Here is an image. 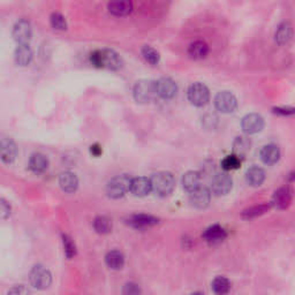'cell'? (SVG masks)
<instances>
[{"label": "cell", "mask_w": 295, "mask_h": 295, "mask_svg": "<svg viewBox=\"0 0 295 295\" xmlns=\"http://www.w3.org/2000/svg\"><path fill=\"white\" fill-rule=\"evenodd\" d=\"M90 63L97 68L110 71H118L122 67V59L115 51L103 49L90 54Z\"/></svg>", "instance_id": "1"}, {"label": "cell", "mask_w": 295, "mask_h": 295, "mask_svg": "<svg viewBox=\"0 0 295 295\" xmlns=\"http://www.w3.org/2000/svg\"><path fill=\"white\" fill-rule=\"evenodd\" d=\"M151 188L157 195L165 197L172 194L176 188V179L170 172H158L153 174L151 179Z\"/></svg>", "instance_id": "2"}, {"label": "cell", "mask_w": 295, "mask_h": 295, "mask_svg": "<svg viewBox=\"0 0 295 295\" xmlns=\"http://www.w3.org/2000/svg\"><path fill=\"white\" fill-rule=\"evenodd\" d=\"M133 95L137 103L146 104V103L153 102L157 97H158L156 82L151 80L137 81L135 85H134Z\"/></svg>", "instance_id": "3"}, {"label": "cell", "mask_w": 295, "mask_h": 295, "mask_svg": "<svg viewBox=\"0 0 295 295\" xmlns=\"http://www.w3.org/2000/svg\"><path fill=\"white\" fill-rule=\"evenodd\" d=\"M130 181L132 179L127 174H120V176L114 177L109 181L108 186H106V194L109 197L114 198V200L125 196L127 191H129Z\"/></svg>", "instance_id": "4"}, {"label": "cell", "mask_w": 295, "mask_h": 295, "mask_svg": "<svg viewBox=\"0 0 295 295\" xmlns=\"http://www.w3.org/2000/svg\"><path fill=\"white\" fill-rule=\"evenodd\" d=\"M29 279L33 287L44 291L46 288H49L51 283H52V274H51L49 269L38 264V265H35L33 267Z\"/></svg>", "instance_id": "5"}, {"label": "cell", "mask_w": 295, "mask_h": 295, "mask_svg": "<svg viewBox=\"0 0 295 295\" xmlns=\"http://www.w3.org/2000/svg\"><path fill=\"white\" fill-rule=\"evenodd\" d=\"M188 99L191 104L195 106H204L210 99V91H209L208 87L203 83L196 82L193 83L188 89Z\"/></svg>", "instance_id": "6"}, {"label": "cell", "mask_w": 295, "mask_h": 295, "mask_svg": "<svg viewBox=\"0 0 295 295\" xmlns=\"http://www.w3.org/2000/svg\"><path fill=\"white\" fill-rule=\"evenodd\" d=\"M13 38L15 42L21 45V44H29L30 39L33 37V28L28 20H19L13 27Z\"/></svg>", "instance_id": "7"}, {"label": "cell", "mask_w": 295, "mask_h": 295, "mask_svg": "<svg viewBox=\"0 0 295 295\" xmlns=\"http://www.w3.org/2000/svg\"><path fill=\"white\" fill-rule=\"evenodd\" d=\"M216 109L221 113H232L238 106L235 96L229 91H221L215 98Z\"/></svg>", "instance_id": "8"}, {"label": "cell", "mask_w": 295, "mask_h": 295, "mask_svg": "<svg viewBox=\"0 0 295 295\" xmlns=\"http://www.w3.org/2000/svg\"><path fill=\"white\" fill-rule=\"evenodd\" d=\"M233 180L232 178L226 173L217 174L212 178L211 181V193L217 195V196H221V195H226L229 193V190L232 189Z\"/></svg>", "instance_id": "9"}, {"label": "cell", "mask_w": 295, "mask_h": 295, "mask_svg": "<svg viewBox=\"0 0 295 295\" xmlns=\"http://www.w3.org/2000/svg\"><path fill=\"white\" fill-rule=\"evenodd\" d=\"M241 127L246 134H257L264 128V119L258 113H249L241 121Z\"/></svg>", "instance_id": "10"}, {"label": "cell", "mask_w": 295, "mask_h": 295, "mask_svg": "<svg viewBox=\"0 0 295 295\" xmlns=\"http://www.w3.org/2000/svg\"><path fill=\"white\" fill-rule=\"evenodd\" d=\"M18 156V147L15 142L8 137L0 140V159L5 164H12L15 162Z\"/></svg>", "instance_id": "11"}, {"label": "cell", "mask_w": 295, "mask_h": 295, "mask_svg": "<svg viewBox=\"0 0 295 295\" xmlns=\"http://www.w3.org/2000/svg\"><path fill=\"white\" fill-rule=\"evenodd\" d=\"M156 85L158 97H162L164 99H172L178 94V85L170 77H162L159 81L156 82Z\"/></svg>", "instance_id": "12"}, {"label": "cell", "mask_w": 295, "mask_h": 295, "mask_svg": "<svg viewBox=\"0 0 295 295\" xmlns=\"http://www.w3.org/2000/svg\"><path fill=\"white\" fill-rule=\"evenodd\" d=\"M151 190H152L151 181H150V179H148V178L139 177V178H134V179H132V181H130L129 191L134 195V196H139V197L147 196V195L150 194V191Z\"/></svg>", "instance_id": "13"}, {"label": "cell", "mask_w": 295, "mask_h": 295, "mask_svg": "<svg viewBox=\"0 0 295 295\" xmlns=\"http://www.w3.org/2000/svg\"><path fill=\"white\" fill-rule=\"evenodd\" d=\"M159 219L153 217V216L140 214V215H133L127 219V224L132 226L134 228H147L151 227L158 224Z\"/></svg>", "instance_id": "14"}, {"label": "cell", "mask_w": 295, "mask_h": 295, "mask_svg": "<svg viewBox=\"0 0 295 295\" xmlns=\"http://www.w3.org/2000/svg\"><path fill=\"white\" fill-rule=\"evenodd\" d=\"M190 203L193 207L197 209L207 208L211 201V193L208 188L200 187L193 193H190Z\"/></svg>", "instance_id": "15"}, {"label": "cell", "mask_w": 295, "mask_h": 295, "mask_svg": "<svg viewBox=\"0 0 295 295\" xmlns=\"http://www.w3.org/2000/svg\"><path fill=\"white\" fill-rule=\"evenodd\" d=\"M292 203V191L290 188L283 187L279 188L272 197V205H274L279 210L288 208Z\"/></svg>", "instance_id": "16"}, {"label": "cell", "mask_w": 295, "mask_h": 295, "mask_svg": "<svg viewBox=\"0 0 295 295\" xmlns=\"http://www.w3.org/2000/svg\"><path fill=\"white\" fill-rule=\"evenodd\" d=\"M59 186L65 193H74L78 188V179L76 174L70 171L63 172L59 177Z\"/></svg>", "instance_id": "17"}, {"label": "cell", "mask_w": 295, "mask_h": 295, "mask_svg": "<svg viewBox=\"0 0 295 295\" xmlns=\"http://www.w3.org/2000/svg\"><path fill=\"white\" fill-rule=\"evenodd\" d=\"M33 56V50L29 44H21V45H18L15 50V63L18 64L19 66H28V65L32 63Z\"/></svg>", "instance_id": "18"}, {"label": "cell", "mask_w": 295, "mask_h": 295, "mask_svg": "<svg viewBox=\"0 0 295 295\" xmlns=\"http://www.w3.org/2000/svg\"><path fill=\"white\" fill-rule=\"evenodd\" d=\"M280 158V150L276 144H267L260 150V159L266 165H273Z\"/></svg>", "instance_id": "19"}, {"label": "cell", "mask_w": 295, "mask_h": 295, "mask_svg": "<svg viewBox=\"0 0 295 295\" xmlns=\"http://www.w3.org/2000/svg\"><path fill=\"white\" fill-rule=\"evenodd\" d=\"M29 169L35 174H42L49 169V159L43 153H34L30 157L29 160Z\"/></svg>", "instance_id": "20"}, {"label": "cell", "mask_w": 295, "mask_h": 295, "mask_svg": "<svg viewBox=\"0 0 295 295\" xmlns=\"http://www.w3.org/2000/svg\"><path fill=\"white\" fill-rule=\"evenodd\" d=\"M203 239L209 243H217L224 240L227 236V233L221 226L212 225L208 227L203 233Z\"/></svg>", "instance_id": "21"}, {"label": "cell", "mask_w": 295, "mask_h": 295, "mask_svg": "<svg viewBox=\"0 0 295 295\" xmlns=\"http://www.w3.org/2000/svg\"><path fill=\"white\" fill-rule=\"evenodd\" d=\"M201 180L202 177L200 172L189 171L183 178V186L187 191L193 193L194 190H196L197 188L201 187Z\"/></svg>", "instance_id": "22"}, {"label": "cell", "mask_w": 295, "mask_h": 295, "mask_svg": "<svg viewBox=\"0 0 295 295\" xmlns=\"http://www.w3.org/2000/svg\"><path fill=\"white\" fill-rule=\"evenodd\" d=\"M247 183L253 187H258L264 183L265 180V172L263 169H260L258 166H253L247 171L246 174Z\"/></svg>", "instance_id": "23"}, {"label": "cell", "mask_w": 295, "mask_h": 295, "mask_svg": "<svg viewBox=\"0 0 295 295\" xmlns=\"http://www.w3.org/2000/svg\"><path fill=\"white\" fill-rule=\"evenodd\" d=\"M293 36V29L288 22H284L278 27L276 34H274V39L279 45H285L292 39Z\"/></svg>", "instance_id": "24"}, {"label": "cell", "mask_w": 295, "mask_h": 295, "mask_svg": "<svg viewBox=\"0 0 295 295\" xmlns=\"http://www.w3.org/2000/svg\"><path fill=\"white\" fill-rule=\"evenodd\" d=\"M108 8L113 15L125 16L132 13L133 4L130 1H112L109 4Z\"/></svg>", "instance_id": "25"}, {"label": "cell", "mask_w": 295, "mask_h": 295, "mask_svg": "<svg viewBox=\"0 0 295 295\" xmlns=\"http://www.w3.org/2000/svg\"><path fill=\"white\" fill-rule=\"evenodd\" d=\"M105 262L110 269L120 270L125 264V256L119 250H112V252L106 254Z\"/></svg>", "instance_id": "26"}, {"label": "cell", "mask_w": 295, "mask_h": 295, "mask_svg": "<svg viewBox=\"0 0 295 295\" xmlns=\"http://www.w3.org/2000/svg\"><path fill=\"white\" fill-rule=\"evenodd\" d=\"M209 53V46L205 42L202 40H196V42L191 43L189 49H188V54L193 58V59H203L208 56Z\"/></svg>", "instance_id": "27"}, {"label": "cell", "mask_w": 295, "mask_h": 295, "mask_svg": "<svg viewBox=\"0 0 295 295\" xmlns=\"http://www.w3.org/2000/svg\"><path fill=\"white\" fill-rule=\"evenodd\" d=\"M271 209V204L270 203H262L258 205H254V207H250L248 209H246L245 211L242 212V218L248 221V219H254L256 217H259L264 214H266Z\"/></svg>", "instance_id": "28"}, {"label": "cell", "mask_w": 295, "mask_h": 295, "mask_svg": "<svg viewBox=\"0 0 295 295\" xmlns=\"http://www.w3.org/2000/svg\"><path fill=\"white\" fill-rule=\"evenodd\" d=\"M233 150H234L235 156L241 158L246 156L250 150V141L245 136L236 137L234 142H233Z\"/></svg>", "instance_id": "29"}, {"label": "cell", "mask_w": 295, "mask_h": 295, "mask_svg": "<svg viewBox=\"0 0 295 295\" xmlns=\"http://www.w3.org/2000/svg\"><path fill=\"white\" fill-rule=\"evenodd\" d=\"M231 290V283L226 277L219 276L212 281V291L217 295H226Z\"/></svg>", "instance_id": "30"}, {"label": "cell", "mask_w": 295, "mask_h": 295, "mask_svg": "<svg viewBox=\"0 0 295 295\" xmlns=\"http://www.w3.org/2000/svg\"><path fill=\"white\" fill-rule=\"evenodd\" d=\"M94 228L99 234H108L112 231V221L106 216H99L94 221Z\"/></svg>", "instance_id": "31"}, {"label": "cell", "mask_w": 295, "mask_h": 295, "mask_svg": "<svg viewBox=\"0 0 295 295\" xmlns=\"http://www.w3.org/2000/svg\"><path fill=\"white\" fill-rule=\"evenodd\" d=\"M142 56L148 63L151 65H157L160 61L159 52L151 46H148V45L144 46L142 49Z\"/></svg>", "instance_id": "32"}, {"label": "cell", "mask_w": 295, "mask_h": 295, "mask_svg": "<svg viewBox=\"0 0 295 295\" xmlns=\"http://www.w3.org/2000/svg\"><path fill=\"white\" fill-rule=\"evenodd\" d=\"M63 243H64V252L67 258H73L76 255V246L71 236L67 234H63Z\"/></svg>", "instance_id": "33"}, {"label": "cell", "mask_w": 295, "mask_h": 295, "mask_svg": "<svg viewBox=\"0 0 295 295\" xmlns=\"http://www.w3.org/2000/svg\"><path fill=\"white\" fill-rule=\"evenodd\" d=\"M240 165H241V160H240L239 157H236L235 155L225 157L224 160L221 162V167L225 171L236 170L239 169Z\"/></svg>", "instance_id": "34"}, {"label": "cell", "mask_w": 295, "mask_h": 295, "mask_svg": "<svg viewBox=\"0 0 295 295\" xmlns=\"http://www.w3.org/2000/svg\"><path fill=\"white\" fill-rule=\"evenodd\" d=\"M51 26L57 30H66L67 29V22L66 19L60 13H53L50 18Z\"/></svg>", "instance_id": "35"}, {"label": "cell", "mask_w": 295, "mask_h": 295, "mask_svg": "<svg viewBox=\"0 0 295 295\" xmlns=\"http://www.w3.org/2000/svg\"><path fill=\"white\" fill-rule=\"evenodd\" d=\"M142 291H141V287L136 283H130L125 284V286L122 288V294L123 295H141Z\"/></svg>", "instance_id": "36"}, {"label": "cell", "mask_w": 295, "mask_h": 295, "mask_svg": "<svg viewBox=\"0 0 295 295\" xmlns=\"http://www.w3.org/2000/svg\"><path fill=\"white\" fill-rule=\"evenodd\" d=\"M11 205L4 198H0V221H5L11 215Z\"/></svg>", "instance_id": "37"}, {"label": "cell", "mask_w": 295, "mask_h": 295, "mask_svg": "<svg viewBox=\"0 0 295 295\" xmlns=\"http://www.w3.org/2000/svg\"><path fill=\"white\" fill-rule=\"evenodd\" d=\"M7 295H30V292L28 288L23 285H16V286H13L11 290L8 291Z\"/></svg>", "instance_id": "38"}, {"label": "cell", "mask_w": 295, "mask_h": 295, "mask_svg": "<svg viewBox=\"0 0 295 295\" xmlns=\"http://www.w3.org/2000/svg\"><path fill=\"white\" fill-rule=\"evenodd\" d=\"M274 113L277 114H281V115H292L294 113V109L293 108H277L273 109Z\"/></svg>", "instance_id": "39"}, {"label": "cell", "mask_w": 295, "mask_h": 295, "mask_svg": "<svg viewBox=\"0 0 295 295\" xmlns=\"http://www.w3.org/2000/svg\"><path fill=\"white\" fill-rule=\"evenodd\" d=\"M90 151H91L92 155L96 156V157H98V156H101V155H102L103 150H102V148L98 146V144H95V146H91Z\"/></svg>", "instance_id": "40"}, {"label": "cell", "mask_w": 295, "mask_h": 295, "mask_svg": "<svg viewBox=\"0 0 295 295\" xmlns=\"http://www.w3.org/2000/svg\"><path fill=\"white\" fill-rule=\"evenodd\" d=\"M191 295H204V294L201 293V292H195V293H193Z\"/></svg>", "instance_id": "41"}]
</instances>
